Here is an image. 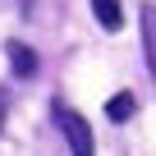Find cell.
I'll return each instance as SVG.
<instances>
[{
    "label": "cell",
    "mask_w": 156,
    "mask_h": 156,
    "mask_svg": "<svg viewBox=\"0 0 156 156\" xmlns=\"http://www.w3.org/2000/svg\"><path fill=\"white\" fill-rule=\"evenodd\" d=\"M106 115H110L115 124H124V119H133V115H138V97H133V92H115V97L106 101Z\"/></svg>",
    "instance_id": "cell-5"
},
{
    "label": "cell",
    "mask_w": 156,
    "mask_h": 156,
    "mask_svg": "<svg viewBox=\"0 0 156 156\" xmlns=\"http://www.w3.org/2000/svg\"><path fill=\"white\" fill-rule=\"evenodd\" d=\"M5 115H9V92L0 87V129H5Z\"/></svg>",
    "instance_id": "cell-6"
},
{
    "label": "cell",
    "mask_w": 156,
    "mask_h": 156,
    "mask_svg": "<svg viewBox=\"0 0 156 156\" xmlns=\"http://www.w3.org/2000/svg\"><path fill=\"white\" fill-rule=\"evenodd\" d=\"M5 55H9V69H14L19 78H32V73H37V51H32V46L9 41V46H5Z\"/></svg>",
    "instance_id": "cell-2"
},
{
    "label": "cell",
    "mask_w": 156,
    "mask_h": 156,
    "mask_svg": "<svg viewBox=\"0 0 156 156\" xmlns=\"http://www.w3.org/2000/svg\"><path fill=\"white\" fill-rule=\"evenodd\" d=\"M142 51H147V69L156 78V5L142 9Z\"/></svg>",
    "instance_id": "cell-4"
},
{
    "label": "cell",
    "mask_w": 156,
    "mask_h": 156,
    "mask_svg": "<svg viewBox=\"0 0 156 156\" xmlns=\"http://www.w3.org/2000/svg\"><path fill=\"white\" fill-rule=\"evenodd\" d=\"M92 14L106 32H119L124 28V9H119V0H92Z\"/></svg>",
    "instance_id": "cell-3"
},
{
    "label": "cell",
    "mask_w": 156,
    "mask_h": 156,
    "mask_svg": "<svg viewBox=\"0 0 156 156\" xmlns=\"http://www.w3.org/2000/svg\"><path fill=\"white\" fill-rule=\"evenodd\" d=\"M55 124H60V133H64V142H69L73 156H92V129H87V119L78 115V110L55 106Z\"/></svg>",
    "instance_id": "cell-1"
}]
</instances>
